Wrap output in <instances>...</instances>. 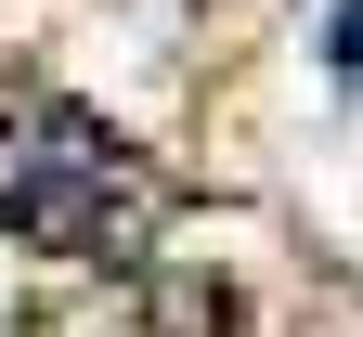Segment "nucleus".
<instances>
[{
  "label": "nucleus",
  "mask_w": 363,
  "mask_h": 337,
  "mask_svg": "<svg viewBox=\"0 0 363 337\" xmlns=\"http://www.w3.org/2000/svg\"><path fill=\"white\" fill-rule=\"evenodd\" d=\"M0 221L39 233V247H78V260H130L143 247V169L130 143L78 104H13L0 117Z\"/></svg>",
  "instance_id": "f257e3e1"
},
{
  "label": "nucleus",
  "mask_w": 363,
  "mask_h": 337,
  "mask_svg": "<svg viewBox=\"0 0 363 337\" xmlns=\"http://www.w3.org/2000/svg\"><path fill=\"white\" fill-rule=\"evenodd\" d=\"M325 53H337V65L363 78V0H350V13H337V26H325Z\"/></svg>",
  "instance_id": "f03ea898"
}]
</instances>
